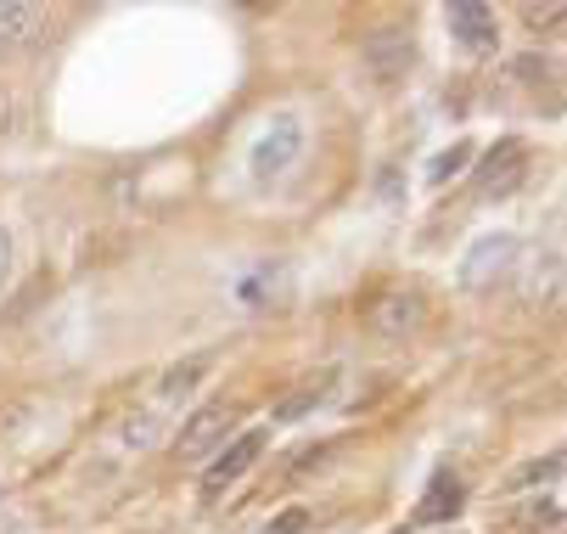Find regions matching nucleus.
Returning a JSON list of instances; mask_svg holds the SVG:
<instances>
[{"instance_id": "nucleus-3", "label": "nucleus", "mask_w": 567, "mask_h": 534, "mask_svg": "<svg viewBox=\"0 0 567 534\" xmlns=\"http://www.w3.org/2000/svg\"><path fill=\"white\" fill-rule=\"evenodd\" d=\"M230 433H236V405H203L197 417H186L175 450L186 455V462H203L208 450H225L230 444Z\"/></svg>"}, {"instance_id": "nucleus-2", "label": "nucleus", "mask_w": 567, "mask_h": 534, "mask_svg": "<svg viewBox=\"0 0 567 534\" xmlns=\"http://www.w3.org/2000/svg\"><path fill=\"white\" fill-rule=\"evenodd\" d=\"M298 152H303V124H298L292 113H276V119H270V130L254 141L248 170H254L259 181H270V175H281V170H292V164H298Z\"/></svg>"}, {"instance_id": "nucleus-8", "label": "nucleus", "mask_w": 567, "mask_h": 534, "mask_svg": "<svg viewBox=\"0 0 567 534\" xmlns=\"http://www.w3.org/2000/svg\"><path fill=\"white\" fill-rule=\"evenodd\" d=\"M461 506H466V490H461L450 473H439V479L427 484V501L416 506V523H450Z\"/></svg>"}, {"instance_id": "nucleus-6", "label": "nucleus", "mask_w": 567, "mask_h": 534, "mask_svg": "<svg viewBox=\"0 0 567 534\" xmlns=\"http://www.w3.org/2000/svg\"><path fill=\"white\" fill-rule=\"evenodd\" d=\"M450 34L466 51H489L495 45V12L477 7V0H461V7H450Z\"/></svg>"}, {"instance_id": "nucleus-7", "label": "nucleus", "mask_w": 567, "mask_h": 534, "mask_svg": "<svg viewBox=\"0 0 567 534\" xmlns=\"http://www.w3.org/2000/svg\"><path fill=\"white\" fill-rule=\"evenodd\" d=\"M411 57H416V45H411V34H399V29H382L365 45V62H371L377 80H399V73L411 68Z\"/></svg>"}, {"instance_id": "nucleus-5", "label": "nucleus", "mask_w": 567, "mask_h": 534, "mask_svg": "<svg viewBox=\"0 0 567 534\" xmlns=\"http://www.w3.org/2000/svg\"><path fill=\"white\" fill-rule=\"evenodd\" d=\"M523 175H528V152H523V141H501L489 158H483V170L472 175V192H477V197H506V192L523 186Z\"/></svg>"}, {"instance_id": "nucleus-9", "label": "nucleus", "mask_w": 567, "mask_h": 534, "mask_svg": "<svg viewBox=\"0 0 567 534\" xmlns=\"http://www.w3.org/2000/svg\"><path fill=\"white\" fill-rule=\"evenodd\" d=\"M561 479V450H550V455H534V462H523L501 490L506 495H523V490H545V484H556Z\"/></svg>"}, {"instance_id": "nucleus-11", "label": "nucleus", "mask_w": 567, "mask_h": 534, "mask_svg": "<svg viewBox=\"0 0 567 534\" xmlns=\"http://www.w3.org/2000/svg\"><path fill=\"white\" fill-rule=\"evenodd\" d=\"M40 7H0V40H12V45H29L40 34Z\"/></svg>"}, {"instance_id": "nucleus-1", "label": "nucleus", "mask_w": 567, "mask_h": 534, "mask_svg": "<svg viewBox=\"0 0 567 534\" xmlns=\"http://www.w3.org/2000/svg\"><path fill=\"white\" fill-rule=\"evenodd\" d=\"M517 259V237L512 232H489V237H477L461 259V287L466 292H489Z\"/></svg>"}, {"instance_id": "nucleus-12", "label": "nucleus", "mask_w": 567, "mask_h": 534, "mask_svg": "<svg viewBox=\"0 0 567 534\" xmlns=\"http://www.w3.org/2000/svg\"><path fill=\"white\" fill-rule=\"evenodd\" d=\"M208 366H214L208 355H197V360H181V366L164 377V383H157V394H164V400H186V394L203 383V371H208Z\"/></svg>"}, {"instance_id": "nucleus-10", "label": "nucleus", "mask_w": 567, "mask_h": 534, "mask_svg": "<svg viewBox=\"0 0 567 534\" xmlns=\"http://www.w3.org/2000/svg\"><path fill=\"white\" fill-rule=\"evenodd\" d=\"M416 321H422V298L416 292H393V298L377 304V327L382 332H411Z\"/></svg>"}, {"instance_id": "nucleus-4", "label": "nucleus", "mask_w": 567, "mask_h": 534, "mask_svg": "<svg viewBox=\"0 0 567 534\" xmlns=\"http://www.w3.org/2000/svg\"><path fill=\"white\" fill-rule=\"evenodd\" d=\"M259 455H265V433H259V428L236 433V439L214 455V468H208V479H203V495H208V501H214V495H225L241 473H248V468L259 462Z\"/></svg>"}, {"instance_id": "nucleus-16", "label": "nucleus", "mask_w": 567, "mask_h": 534, "mask_svg": "<svg viewBox=\"0 0 567 534\" xmlns=\"http://www.w3.org/2000/svg\"><path fill=\"white\" fill-rule=\"evenodd\" d=\"M0 265H7V237H0Z\"/></svg>"}, {"instance_id": "nucleus-15", "label": "nucleus", "mask_w": 567, "mask_h": 534, "mask_svg": "<svg viewBox=\"0 0 567 534\" xmlns=\"http://www.w3.org/2000/svg\"><path fill=\"white\" fill-rule=\"evenodd\" d=\"M303 528H309V512H303V506H287L281 517H270L265 534H303Z\"/></svg>"}, {"instance_id": "nucleus-14", "label": "nucleus", "mask_w": 567, "mask_h": 534, "mask_svg": "<svg viewBox=\"0 0 567 534\" xmlns=\"http://www.w3.org/2000/svg\"><path fill=\"white\" fill-rule=\"evenodd\" d=\"M466 158H472V146H466V141H455L450 152H439V158H433V170H427V181H433V186H444V181H450V175H455V170H461Z\"/></svg>"}, {"instance_id": "nucleus-13", "label": "nucleus", "mask_w": 567, "mask_h": 534, "mask_svg": "<svg viewBox=\"0 0 567 534\" xmlns=\"http://www.w3.org/2000/svg\"><path fill=\"white\" fill-rule=\"evenodd\" d=\"M327 389H332V377H327V383H303V389H292V400L276 405V422H298V417H309L315 405H327Z\"/></svg>"}]
</instances>
